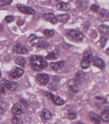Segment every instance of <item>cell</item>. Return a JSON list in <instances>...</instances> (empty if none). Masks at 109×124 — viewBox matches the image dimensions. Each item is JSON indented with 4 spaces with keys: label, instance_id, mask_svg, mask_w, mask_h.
<instances>
[{
    "label": "cell",
    "instance_id": "31",
    "mask_svg": "<svg viewBox=\"0 0 109 124\" xmlns=\"http://www.w3.org/2000/svg\"><path fill=\"white\" fill-rule=\"evenodd\" d=\"M14 19H15V17L13 16H7L5 18V21L8 23H9L14 21Z\"/></svg>",
    "mask_w": 109,
    "mask_h": 124
},
{
    "label": "cell",
    "instance_id": "28",
    "mask_svg": "<svg viewBox=\"0 0 109 124\" xmlns=\"http://www.w3.org/2000/svg\"><path fill=\"white\" fill-rule=\"evenodd\" d=\"M12 121L13 124H23V121L21 117L16 116L13 117L12 119Z\"/></svg>",
    "mask_w": 109,
    "mask_h": 124
},
{
    "label": "cell",
    "instance_id": "1",
    "mask_svg": "<svg viewBox=\"0 0 109 124\" xmlns=\"http://www.w3.org/2000/svg\"><path fill=\"white\" fill-rule=\"evenodd\" d=\"M30 64L32 69L35 71H40L48 66V63L43 57L38 55H32L30 58Z\"/></svg>",
    "mask_w": 109,
    "mask_h": 124
},
{
    "label": "cell",
    "instance_id": "36",
    "mask_svg": "<svg viewBox=\"0 0 109 124\" xmlns=\"http://www.w3.org/2000/svg\"><path fill=\"white\" fill-rule=\"evenodd\" d=\"M106 52H107V53H108V54L109 55V48L106 49Z\"/></svg>",
    "mask_w": 109,
    "mask_h": 124
},
{
    "label": "cell",
    "instance_id": "16",
    "mask_svg": "<svg viewBox=\"0 0 109 124\" xmlns=\"http://www.w3.org/2000/svg\"><path fill=\"white\" fill-rule=\"evenodd\" d=\"M85 75V74L82 71H79L77 72V75L75 76L74 81L77 85H79L81 84V82L83 81L84 79V76Z\"/></svg>",
    "mask_w": 109,
    "mask_h": 124
},
{
    "label": "cell",
    "instance_id": "6",
    "mask_svg": "<svg viewBox=\"0 0 109 124\" xmlns=\"http://www.w3.org/2000/svg\"><path fill=\"white\" fill-rule=\"evenodd\" d=\"M46 97L57 105H62L64 104V101L62 100V98L59 96H55L50 92L47 93Z\"/></svg>",
    "mask_w": 109,
    "mask_h": 124
},
{
    "label": "cell",
    "instance_id": "22",
    "mask_svg": "<svg viewBox=\"0 0 109 124\" xmlns=\"http://www.w3.org/2000/svg\"><path fill=\"white\" fill-rule=\"evenodd\" d=\"M69 85V87L71 91L77 93L78 92V86L76 84L74 80H70V81L68 83Z\"/></svg>",
    "mask_w": 109,
    "mask_h": 124
},
{
    "label": "cell",
    "instance_id": "26",
    "mask_svg": "<svg viewBox=\"0 0 109 124\" xmlns=\"http://www.w3.org/2000/svg\"><path fill=\"white\" fill-rule=\"evenodd\" d=\"M48 87L52 91H56L58 89L59 85L56 82H52L49 84Z\"/></svg>",
    "mask_w": 109,
    "mask_h": 124
},
{
    "label": "cell",
    "instance_id": "32",
    "mask_svg": "<svg viewBox=\"0 0 109 124\" xmlns=\"http://www.w3.org/2000/svg\"><path fill=\"white\" fill-rule=\"evenodd\" d=\"M99 8H100V7H99L98 5H92L91 6H90V11H91L96 13V12H97L99 11Z\"/></svg>",
    "mask_w": 109,
    "mask_h": 124
},
{
    "label": "cell",
    "instance_id": "24",
    "mask_svg": "<svg viewBox=\"0 0 109 124\" xmlns=\"http://www.w3.org/2000/svg\"><path fill=\"white\" fill-rule=\"evenodd\" d=\"M99 31L105 35H109V26L105 25H101L98 27Z\"/></svg>",
    "mask_w": 109,
    "mask_h": 124
},
{
    "label": "cell",
    "instance_id": "13",
    "mask_svg": "<svg viewBox=\"0 0 109 124\" xmlns=\"http://www.w3.org/2000/svg\"><path fill=\"white\" fill-rule=\"evenodd\" d=\"M64 64L65 62L64 61H59L56 63L52 62L50 63V67L55 71H59L64 67Z\"/></svg>",
    "mask_w": 109,
    "mask_h": 124
},
{
    "label": "cell",
    "instance_id": "20",
    "mask_svg": "<svg viewBox=\"0 0 109 124\" xmlns=\"http://www.w3.org/2000/svg\"><path fill=\"white\" fill-rule=\"evenodd\" d=\"M41 117L44 120H50L52 117V114H51L50 111H49L48 109H44L42 111Z\"/></svg>",
    "mask_w": 109,
    "mask_h": 124
},
{
    "label": "cell",
    "instance_id": "25",
    "mask_svg": "<svg viewBox=\"0 0 109 124\" xmlns=\"http://www.w3.org/2000/svg\"><path fill=\"white\" fill-rule=\"evenodd\" d=\"M15 63L16 64L21 66V67H24L25 65V60L22 57H18L15 59Z\"/></svg>",
    "mask_w": 109,
    "mask_h": 124
},
{
    "label": "cell",
    "instance_id": "12",
    "mask_svg": "<svg viewBox=\"0 0 109 124\" xmlns=\"http://www.w3.org/2000/svg\"><path fill=\"white\" fill-rule=\"evenodd\" d=\"M12 111L13 114L15 115H20L25 112V109L21 104L16 103L13 105L12 109Z\"/></svg>",
    "mask_w": 109,
    "mask_h": 124
},
{
    "label": "cell",
    "instance_id": "19",
    "mask_svg": "<svg viewBox=\"0 0 109 124\" xmlns=\"http://www.w3.org/2000/svg\"><path fill=\"white\" fill-rule=\"evenodd\" d=\"M101 118L103 121L108 123L109 122V110L108 107H106L101 113Z\"/></svg>",
    "mask_w": 109,
    "mask_h": 124
},
{
    "label": "cell",
    "instance_id": "23",
    "mask_svg": "<svg viewBox=\"0 0 109 124\" xmlns=\"http://www.w3.org/2000/svg\"><path fill=\"white\" fill-rule=\"evenodd\" d=\"M89 116L90 120H92V121H94L95 122V123H100L102 120L101 116H99L98 114L93 112L90 113Z\"/></svg>",
    "mask_w": 109,
    "mask_h": 124
},
{
    "label": "cell",
    "instance_id": "30",
    "mask_svg": "<svg viewBox=\"0 0 109 124\" xmlns=\"http://www.w3.org/2000/svg\"><path fill=\"white\" fill-rule=\"evenodd\" d=\"M49 46V43L48 42H47L46 41H45L42 43H41L38 46V47H40V48H46L47 47Z\"/></svg>",
    "mask_w": 109,
    "mask_h": 124
},
{
    "label": "cell",
    "instance_id": "34",
    "mask_svg": "<svg viewBox=\"0 0 109 124\" xmlns=\"http://www.w3.org/2000/svg\"><path fill=\"white\" fill-rule=\"evenodd\" d=\"M12 2V1H7V0H5V1H0V5L1 6H5L7 5H9Z\"/></svg>",
    "mask_w": 109,
    "mask_h": 124
},
{
    "label": "cell",
    "instance_id": "17",
    "mask_svg": "<svg viewBox=\"0 0 109 124\" xmlns=\"http://www.w3.org/2000/svg\"><path fill=\"white\" fill-rule=\"evenodd\" d=\"M59 53L58 49H55V50L52 52L49 53V54L45 57V59L48 60L57 59L59 57Z\"/></svg>",
    "mask_w": 109,
    "mask_h": 124
},
{
    "label": "cell",
    "instance_id": "33",
    "mask_svg": "<svg viewBox=\"0 0 109 124\" xmlns=\"http://www.w3.org/2000/svg\"><path fill=\"white\" fill-rule=\"evenodd\" d=\"M68 118L70 120H74L77 118V114L75 113H71L69 114L68 115Z\"/></svg>",
    "mask_w": 109,
    "mask_h": 124
},
{
    "label": "cell",
    "instance_id": "5",
    "mask_svg": "<svg viewBox=\"0 0 109 124\" xmlns=\"http://www.w3.org/2000/svg\"><path fill=\"white\" fill-rule=\"evenodd\" d=\"M28 39H29L30 44L32 46H38L41 43L46 41L45 38H43V37H37L36 35L34 34L31 35L29 36V38H28Z\"/></svg>",
    "mask_w": 109,
    "mask_h": 124
},
{
    "label": "cell",
    "instance_id": "15",
    "mask_svg": "<svg viewBox=\"0 0 109 124\" xmlns=\"http://www.w3.org/2000/svg\"><path fill=\"white\" fill-rule=\"evenodd\" d=\"M57 10L61 11H67L70 9V5L69 3L61 2L60 3L57 4L56 6Z\"/></svg>",
    "mask_w": 109,
    "mask_h": 124
},
{
    "label": "cell",
    "instance_id": "4",
    "mask_svg": "<svg viewBox=\"0 0 109 124\" xmlns=\"http://www.w3.org/2000/svg\"><path fill=\"white\" fill-rule=\"evenodd\" d=\"M1 84L5 86L8 90L12 92L17 90L18 87H19V85L16 82L12 81H8V80H2Z\"/></svg>",
    "mask_w": 109,
    "mask_h": 124
},
{
    "label": "cell",
    "instance_id": "9",
    "mask_svg": "<svg viewBox=\"0 0 109 124\" xmlns=\"http://www.w3.org/2000/svg\"><path fill=\"white\" fill-rule=\"evenodd\" d=\"M23 70L20 68H16L13 72H12L11 74H9L8 78H9V79L11 80L16 79V78L21 77L22 75H23Z\"/></svg>",
    "mask_w": 109,
    "mask_h": 124
},
{
    "label": "cell",
    "instance_id": "14",
    "mask_svg": "<svg viewBox=\"0 0 109 124\" xmlns=\"http://www.w3.org/2000/svg\"><path fill=\"white\" fill-rule=\"evenodd\" d=\"M93 65L95 67L99 68L100 69H103L105 68V62L103 60L100 58L96 57L93 59Z\"/></svg>",
    "mask_w": 109,
    "mask_h": 124
},
{
    "label": "cell",
    "instance_id": "18",
    "mask_svg": "<svg viewBox=\"0 0 109 124\" xmlns=\"http://www.w3.org/2000/svg\"><path fill=\"white\" fill-rule=\"evenodd\" d=\"M57 22L60 23H65L68 20L71 16L68 14H58L56 16Z\"/></svg>",
    "mask_w": 109,
    "mask_h": 124
},
{
    "label": "cell",
    "instance_id": "3",
    "mask_svg": "<svg viewBox=\"0 0 109 124\" xmlns=\"http://www.w3.org/2000/svg\"><path fill=\"white\" fill-rule=\"evenodd\" d=\"M67 38L73 42H79L83 40L84 35L83 33L79 30H71L67 32Z\"/></svg>",
    "mask_w": 109,
    "mask_h": 124
},
{
    "label": "cell",
    "instance_id": "11",
    "mask_svg": "<svg viewBox=\"0 0 109 124\" xmlns=\"http://www.w3.org/2000/svg\"><path fill=\"white\" fill-rule=\"evenodd\" d=\"M42 16L45 19H46L47 21L51 23L52 24H56L58 22L56 19V16H55L54 14L52 13H44L43 14Z\"/></svg>",
    "mask_w": 109,
    "mask_h": 124
},
{
    "label": "cell",
    "instance_id": "35",
    "mask_svg": "<svg viewBox=\"0 0 109 124\" xmlns=\"http://www.w3.org/2000/svg\"><path fill=\"white\" fill-rule=\"evenodd\" d=\"M0 91H1V93L2 94H5L6 93V89L5 88V87H4L3 86H0Z\"/></svg>",
    "mask_w": 109,
    "mask_h": 124
},
{
    "label": "cell",
    "instance_id": "10",
    "mask_svg": "<svg viewBox=\"0 0 109 124\" xmlns=\"http://www.w3.org/2000/svg\"><path fill=\"white\" fill-rule=\"evenodd\" d=\"M13 52L16 54H25L27 52V49L21 44H16L13 47Z\"/></svg>",
    "mask_w": 109,
    "mask_h": 124
},
{
    "label": "cell",
    "instance_id": "21",
    "mask_svg": "<svg viewBox=\"0 0 109 124\" xmlns=\"http://www.w3.org/2000/svg\"><path fill=\"white\" fill-rule=\"evenodd\" d=\"M99 18L102 20H106L109 18V12L106 9H102L99 13Z\"/></svg>",
    "mask_w": 109,
    "mask_h": 124
},
{
    "label": "cell",
    "instance_id": "2",
    "mask_svg": "<svg viewBox=\"0 0 109 124\" xmlns=\"http://www.w3.org/2000/svg\"><path fill=\"white\" fill-rule=\"evenodd\" d=\"M94 58L93 52L90 49L86 50L84 53L83 59L81 63V66L83 69H87L90 67V63L93 61Z\"/></svg>",
    "mask_w": 109,
    "mask_h": 124
},
{
    "label": "cell",
    "instance_id": "8",
    "mask_svg": "<svg viewBox=\"0 0 109 124\" xmlns=\"http://www.w3.org/2000/svg\"><path fill=\"white\" fill-rule=\"evenodd\" d=\"M17 8L22 13L27 14V15H34L35 13H36L34 10L32 9V8L21 5V4H18Z\"/></svg>",
    "mask_w": 109,
    "mask_h": 124
},
{
    "label": "cell",
    "instance_id": "29",
    "mask_svg": "<svg viewBox=\"0 0 109 124\" xmlns=\"http://www.w3.org/2000/svg\"><path fill=\"white\" fill-rule=\"evenodd\" d=\"M108 39L107 38H105L104 36H102L101 38H100V40H99V43H100V46L102 48H104V47L105 46V45L106 44V42Z\"/></svg>",
    "mask_w": 109,
    "mask_h": 124
},
{
    "label": "cell",
    "instance_id": "27",
    "mask_svg": "<svg viewBox=\"0 0 109 124\" xmlns=\"http://www.w3.org/2000/svg\"><path fill=\"white\" fill-rule=\"evenodd\" d=\"M54 31L53 30H48V29H45L44 31V34L46 38H50L51 37H52L54 35Z\"/></svg>",
    "mask_w": 109,
    "mask_h": 124
},
{
    "label": "cell",
    "instance_id": "7",
    "mask_svg": "<svg viewBox=\"0 0 109 124\" xmlns=\"http://www.w3.org/2000/svg\"><path fill=\"white\" fill-rule=\"evenodd\" d=\"M37 81L41 85H46L49 81V76L45 73L38 74L36 76Z\"/></svg>",
    "mask_w": 109,
    "mask_h": 124
}]
</instances>
